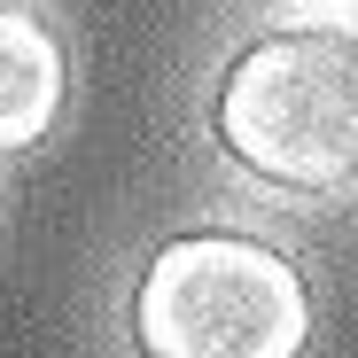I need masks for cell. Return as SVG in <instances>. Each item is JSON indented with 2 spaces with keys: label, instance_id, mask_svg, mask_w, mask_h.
Masks as SVG:
<instances>
[{
  "label": "cell",
  "instance_id": "6da1fadb",
  "mask_svg": "<svg viewBox=\"0 0 358 358\" xmlns=\"http://www.w3.org/2000/svg\"><path fill=\"white\" fill-rule=\"evenodd\" d=\"M218 141L265 187L327 195L358 179V39L280 31L234 55L218 86Z\"/></svg>",
  "mask_w": 358,
  "mask_h": 358
},
{
  "label": "cell",
  "instance_id": "7a4b0ae2",
  "mask_svg": "<svg viewBox=\"0 0 358 358\" xmlns=\"http://www.w3.org/2000/svg\"><path fill=\"white\" fill-rule=\"evenodd\" d=\"M304 273L250 234H179L133 296V343L148 358H304Z\"/></svg>",
  "mask_w": 358,
  "mask_h": 358
},
{
  "label": "cell",
  "instance_id": "3957f363",
  "mask_svg": "<svg viewBox=\"0 0 358 358\" xmlns=\"http://www.w3.org/2000/svg\"><path fill=\"white\" fill-rule=\"evenodd\" d=\"M63 94H71V78H63L55 31L39 16H24V8H0V156L55 133Z\"/></svg>",
  "mask_w": 358,
  "mask_h": 358
}]
</instances>
